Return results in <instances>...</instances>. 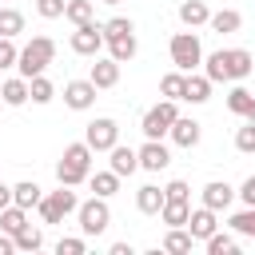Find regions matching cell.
Wrapping results in <instances>:
<instances>
[{
    "label": "cell",
    "mask_w": 255,
    "mask_h": 255,
    "mask_svg": "<svg viewBox=\"0 0 255 255\" xmlns=\"http://www.w3.org/2000/svg\"><path fill=\"white\" fill-rule=\"evenodd\" d=\"M92 147H88V139H80V143H68L64 147V155H60V163H56V179L60 183H68V187H80L88 175H92Z\"/></svg>",
    "instance_id": "obj_2"
},
{
    "label": "cell",
    "mask_w": 255,
    "mask_h": 255,
    "mask_svg": "<svg viewBox=\"0 0 255 255\" xmlns=\"http://www.w3.org/2000/svg\"><path fill=\"white\" fill-rule=\"evenodd\" d=\"M179 20H183L187 28H199V24L211 20V8H207L203 0H183V4H179Z\"/></svg>",
    "instance_id": "obj_20"
},
{
    "label": "cell",
    "mask_w": 255,
    "mask_h": 255,
    "mask_svg": "<svg viewBox=\"0 0 255 255\" xmlns=\"http://www.w3.org/2000/svg\"><path fill=\"white\" fill-rule=\"evenodd\" d=\"M96 88H116L120 84V60H112V56H104V60H96L92 64V76H88Z\"/></svg>",
    "instance_id": "obj_14"
},
{
    "label": "cell",
    "mask_w": 255,
    "mask_h": 255,
    "mask_svg": "<svg viewBox=\"0 0 255 255\" xmlns=\"http://www.w3.org/2000/svg\"><path fill=\"white\" fill-rule=\"evenodd\" d=\"M163 187H155V183H143L139 191H135V207L143 211V215H159V207H163Z\"/></svg>",
    "instance_id": "obj_19"
},
{
    "label": "cell",
    "mask_w": 255,
    "mask_h": 255,
    "mask_svg": "<svg viewBox=\"0 0 255 255\" xmlns=\"http://www.w3.org/2000/svg\"><path fill=\"white\" fill-rule=\"evenodd\" d=\"M8 203H12V187H8V183H0V211H4Z\"/></svg>",
    "instance_id": "obj_44"
},
{
    "label": "cell",
    "mask_w": 255,
    "mask_h": 255,
    "mask_svg": "<svg viewBox=\"0 0 255 255\" xmlns=\"http://www.w3.org/2000/svg\"><path fill=\"white\" fill-rule=\"evenodd\" d=\"M64 8H68V0H36V12H40L44 20H60Z\"/></svg>",
    "instance_id": "obj_39"
},
{
    "label": "cell",
    "mask_w": 255,
    "mask_h": 255,
    "mask_svg": "<svg viewBox=\"0 0 255 255\" xmlns=\"http://www.w3.org/2000/svg\"><path fill=\"white\" fill-rule=\"evenodd\" d=\"M84 139H88V147H92V151H112V147L120 143V124H116V120H108V116H100V120H92V124H88Z\"/></svg>",
    "instance_id": "obj_9"
},
{
    "label": "cell",
    "mask_w": 255,
    "mask_h": 255,
    "mask_svg": "<svg viewBox=\"0 0 255 255\" xmlns=\"http://www.w3.org/2000/svg\"><path fill=\"white\" fill-rule=\"evenodd\" d=\"M243 120H251V124H255V100H251V108H247V116H243Z\"/></svg>",
    "instance_id": "obj_45"
},
{
    "label": "cell",
    "mask_w": 255,
    "mask_h": 255,
    "mask_svg": "<svg viewBox=\"0 0 255 255\" xmlns=\"http://www.w3.org/2000/svg\"><path fill=\"white\" fill-rule=\"evenodd\" d=\"M191 243H195V235L183 231V227H167V235H163V251L167 255H187Z\"/></svg>",
    "instance_id": "obj_24"
},
{
    "label": "cell",
    "mask_w": 255,
    "mask_h": 255,
    "mask_svg": "<svg viewBox=\"0 0 255 255\" xmlns=\"http://www.w3.org/2000/svg\"><path fill=\"white\" fill-rule=\"evenodd\" d=\"M96 92H100V88H96L92 80H68V84H64V104H68L72 112H88V108L96 104Z\"/></svg>",
    "instance_id": "obj_10"
},
{
    "label": "cell",
    "mask_w": 255,
    "mask_h": 255,
    "mask_svg": "<svg viewBox=\"0 0 255 255\" xmlns=\"http://www.w3.org/2000/svg\"><path fill=\"white\" fill-rule=\"evenodd\" d=\"M40 199H44V187L32 183V179H20V183L12 187V203H20V207H28V211H32Z\"/></svg>",
    "instance_id": "obj_22"
},
{
    "label": "cell",
    "mask_w": 255,
    "mask_h": 255,
    "mask_svg": "<svg viewBox=\"0 0 255 255\" xmlns=\"http://www.w3.org/2000/svg\"><path fill=\"white\" fill-rule=\"evenodd\" d=\"M167 135H171V143H175V147H195L203 131H199V124H195V120L175 116V124H171V131H167Z\"/></svg>",
    "instance_id": "obj_13"
},
{
    "label": "cell",
    "mask_w": 255,
    "mask_h": 255,
    "mask_svg": "<svg viewBox=\"0 0 255 255\" xmlns=\"http://www.w3.org/2000/svg\"><path fill=\"white\" fill-rule=\"evenodd\" d=\"M255 72V56L247 48H219L203 60V76L211 84H227V80H247Z\"/></svg>",
    "instance_id": "obj_1"
},
{
    "label": "cell",
    "mask_w": 255,
    "mask_h": 255,
    "mask_svg": "<svg viewBox=\"0 0 255 255\" xmlns=\"http://www.w3.org/2000/svg\"><path fill=\"white\" fill-rule=\"evenodd\" d=\"M135 167H139V151H135V147H124V143H116V147H112V171L124 179V175H131Z\"/></svg>",
    "instance_id": "obj_18"
},
{
    "label": "cell",
    "mask_w": 255,
    "mask_h": 255,
    "mask_svg": "<svg viewBox=\"0 0 255 255\" xmlns=\"http://www.w3.org/2000/svg\"><path fill=\"white\" fill-rule=\"evenodd\" d=\"M100 4H120V0H100Z\"/></svg>",
    "instance_id": "obj_46"
},
{
    "label": "cell",
    "mask_w": 255,
    "mask_h": 255,
    "mask_svg": "<svg viewBox=\"0 0 255 255\" xmlns=\"http://www.w3.org/2000/svg\"><path fill=\"white\" fill-rule=\"evenodd\" d=\"M203 243H207V251H211V255H235V247H239V243H235V235H227V231H211Z\"/></svg>",
    "instance_id": "obj_29"
},
{
    "label": "cell",
    "mask_w": 255,
    "mask_h": 255,
    "mask_svg": "<svg viewBox=\"0 0 255 255\" xmlns=\"http://www.w3.org/2000/svg\"><path fill=\"white\" fill-rule=\"evenodd\" d=\"M159 219H163L167 227H187V219H191V203H187V199H163Z\"/></svg>",
    "instance_id": "obj_17"
},
{
    "label": "cell",
    "mask_w": 255,
    "mask_h": 255,
    "mask_svg": "<svg viewBox=\"0 0 255 255\" xmlns=\"http://www.w3.org/2000/svg\"><path fill=\"white\" fill-rule=\"evenodd\" d=\"M239 199H243L247 207H255V175H247V179H243V187H239Z\"/></svg>",
    "instance_id": "obj_42"
},
{
    "label": "cell",
    "mask_w": 255,
    "mask_h": 255,
    "mask_svg": "<svg viewBox=\"0 0 255 255\" xmlns=\"http://www.w3.org/2000/svg\"><path fill=\"white\" fill-rule=\"evenodd\" d=\"M183 100H187V104H207V100H211V80H207V76H195V72H187Z\"/></svg>",
    "instance_id": "obj_21"
},
{
    "label": "cell",
    "mask_w": 255,
    "mask_h": 255,
    "mask_svg": "<svg viewBox=\"0 0 255 255\" xmlns=\"http://www.w3.org/2000/svg\"><path fill=\"white\" fill-rule=\"evenodd\" d=\"M211 32H219V36H227V32H239V24H243V16L235 12V8H223V12H211Z\"/></svg>",
    "instance_id": "obj_25"
},
{
    "label": "cell",
    "mask_w": 255,
    "mask_h": 255,
    "mask_svg": "<svg viewBox=\"0 0 255 255\" xmlns=\"http://www.w3.org/2000/svg\"><path fill=\"white\" fill-rule=\"evenodd\" d=\"M163 195H167V199H187V195H191V187H187L183 179H171V183L163 187Z\"/></svg>",
    "instance_id": "obj_41"
},
{
    "label": "cell",
    "mask_w": 255,
    "mask_h": 255,
    "mask_svg": "<svg viewBox=\"0 0 255 255\" xmlns=\"http://www.w3.org/2000/svg\"><path fill=\"white\" fill-rule=\"evenodd\" d=\"M0 100H4L8 108H20V104H28V100H32V88H28V80H24V76H16V80H4V84H0Z\"/></svg>",
    "instance_id": "obj_16"
},
{
    "label": "cell",
    "mask_w": 255,
    "mask_h": 255,
    "mask_svg": "<svg viewBox=\"0 0 255 255\" xmlns=\"http://www.w3.org/2000/svg\"><path fill=\"white\" fill-rule=\"evenodd\" d=\"M24 227H28V207H20V203H8V207L0 211V231L16 235V231H24Z\"/></svg>",
    "instance_id": "obj_23"
},
{
    "label": "cell",
    "mask_w": 255,
    "mask_h": 255,
    "mask_svg": "<svg viewBox=\"0 0 255 255\" xmlns=\"http://www.w3.org/2000/svg\"><path fill=\"white\" fill-rule=\"evenodd\" d=\"M227 227H231L235 235H255V207H243V211H235V215L227 219Z\"/></svg>",
    "instance_id": "obj_33"
},
{
    "label": "cell",
    "mask_w": 255,
    "mask_h": 255,
    "mask_svg": "<svg viewBox=\"0 0 255 255\" xmlns=\"http://www.w3.org/2000/svg\"><path fill=\"white\" fill-rule=\"evenodd\" d=\"M56 251H60V255H84V251H88V243H84V239H76V235H64V239L56 243Z\"/></svg>",
    "instance_id": "obj_40"
},
{
    "label": "cell",
    "mask_w": 255,
    "mask_h": 255,
    "mask_svg": "<svg viewBox=\"0 0 255 255\" xmlns=\"http://www.w3.org/2000/svg\"><path fill=\"white\" fill-rule=\"evenodd\" d=\"M24 32V16L16 12V8H0V36H20Z\"/></svg>",
    "instance_id": "obj_34"
},
{
    "label": "cell",
    "mask_w": 255,
    "mask_h": 255,
    "mask_svg": "<svg viewBox=\"0 0 255 255\" xmlns=\"http://www.w3.org/2000/svg\"><path fill=\"white\" fill-rule=\"evenodd\" d=\"M219 211H211V207H195L191 211V219H187V231L195 235V239H207L211 231H219V219H215Z\"/></svg>",
    "instance_id": "obj_15"
},
{
    "label": "cell",
    "mask_w": 255,
    "mask_h": 255,
    "mask_svg": "<svg viewBox=\"0 0 255 255\" xmlns=\"http://www.w3.org/2000/svg\"><path fill=\"white\" fill-rule=\"evenodd\" d=\"M167 163H171L167 143H159V139H143V147H139V167H143V171H163Z\"/></svg>",
    "instance_id": "obj_11"
},
{
    "label": "cell",
    "mask_w": 255,
    "mask_h": 255,
    "mask_svg": "<svg viewBox=\"0 0 255 255\" xmlns=\"http://www.w3.org/2000/svg\"><path fill=\"white\" fill-rule=\"evenodd\" d=\"M0 104H4V100H0Z\"/></svg>",
    "instance_id": "obj_47"
},
{
    "label": "cell",
    "mask_w": 255,
    "mask_h": 255,
    "mask_svg": "<svg viewBox=\"0 0 255 255\" xmlns=\"http://www.w3.org/2000/svg\"><path fill=\"white\" fill-rule=\"evenodd\" d=\"M16 60H20V48L12 44V36H0V72L16 68Z\"/></svg>",
    "instance_id": "obj_38"
},
{
    "label": "cell",
    "mask_w": 255,
    "mask_h": 255,
    "mask_svg": "<svg viewBox=\"0 0 255 255\" xmlns=\"http://www.w3.org/2000/svg\"><path fill=\"white\" fill-rule=\"evenodd\" d=\"M52 60H56V40H52V36H32V40L20 48L16 68H20V76H24V80H32V76H40Z\"/></svg>",
    "instance_id": "obj_3"
},
{
    "label": "cell",
    "mask_w": 255,
    "mask_h": 255,
    "mask_svg": "<svg viewBox=\"0 0 255 255\" xmlns=\"http://www.w3.org/2000/svg\"><path fill=\"white\" fill-rule=\"evenodd\" d=\"M171 64L179 72H195L203 64V44H199L195 32H175L171 36Z\"/></svg>",
    "instance_id": "obj_6"
},
{
    "label": "cell",
    "mask_w": 255,
    "mask_h": 255,
    "mask_svg": "<svg viewBox=\"0 0 255 255\" xmlns=\"http://www.w3.org/2000/svg\"><path fill=\"white\" fill-rule=\"evenodd\" d=\"M88 183H92V191L96 195H104V199H112L116 191H120V175L108 167V171H96V175H88Z\"/></svg>",
    "instance_id": "obj_27"
},
{
    "label": "cell",
    "mask_w": 255,
    "mask_h": 255,
    "mask_svg": "<svg viewBox=\"0 0 255 255\" xmlns=\"http://www.w3.org/2000/svg\"><path fill=\"white\" fill-rule=\"evenodd\" d=\"M76 215H80V231H84V235H104L108 223H112V207H108L104 195H92L88 203H80Z\"/></svg>",
    "instance_id": "obj_7"
},
{
    "label": "cell",
    "mask_w": 255,
    "mask_h": 255,
    "mask_svg": "<svg viewBox=\"0 0 255 255\" xmlns=\"http://www.w3.org/2000/svg\"><path fill=\"white\" fill-rule=\"evenodd\" d=\"M235 147H239L243 155H251V151H255V124H251V120L235 131Z\"/></svg>",
    "instance_id": "obj_37"
},
{
    "label": "cell",
    "mask_w": 255,
    "mask_h": 255,
    "mask_svg": "<svg viewBox=\"0 0 255 255\" xmlns=\"http://www.w3.org/2000/svg\"><path fill=\"white\" fill-rule=\"evenodd\" d=\"M12 251H16V235L4 231V235H0V255H12Z\"/></svg>",
    "instance_id": "obj_43"
},
{
    "label": "cell",
    "mask_w": 255,
    "mask_h": 255,
    "mask_svg": "<svg viewBox=\"0 0 255 255\" xmlns=\"http://www.w3.org/2000/svg\"><path fill=\"white\" fill-rule=\"evenodd\" d=\"M135 32H128V36H116V40H108V56L112 60H120V64H128L131 56H135Z\"/></svg>",
    "instance_id": "obj_26"
},
{
    "label": "cell",
    "mask_w": 255,
    "mask_h": 255,
    "mask_svg": "<svg viewBox=\"0 0 255 255\" xmlns=\"http://www.w3.org/2000/svg\"><path fill=\"white\" fill-rule=\"evenodd\" d=\"M179 100H159L155 108H147L143 112V120H139V131H143V139H163L167 131H171V124H175V116H179V108H175Z\"/></svg>",
    "instance_id": "obj_4"
},
{
    "label": "cell",
    "mask_w": 255,
    "mask_h": 255,
    "mask_svg": "<svg viewBox=\"0 0 255 255\" xmlns=\"http://www.w3.org/2000/svg\"><path fill=\"white\" fill-rule=\"evenodd\" d=\"M183 88H187V72H167L163 80H159V92H163V100H183Z\"/></svg>",
    "instance_id": "obj_28"
},
{
    "label": "cell",
    "mask_w": 255,
    "mask_h": 255,
    "mask_svg": "<svg viewBox=\"0 0 255 255\" xmlns=\"http://www.w3.org/2000/svg\"><path fill=\"white\" fill-rule=\"evenodd\" d=\"M251 100H255V96H251L247 88H239V84H235V88L227 92V108H231L235 116H247V108H251Z\"/></svg>",
    "instance_id": "obj_35"
},
{
    "label": "cell",
    "mask_w": 255,
    "mask_h": 255,
    "mask_svg": "<svg viewBox=\"0 0 255 255\" xmlns=\"http://www.w3.org/2000/svg\"><path fill=\"white\" fill-rule=\"evenodd\" d=\"M92 16H96L92 0H68V8H64V20H72V24H88Z\"/></svg>",
    "instance_id": "obj_30"
},
{
    "label": "cell",
    "mask_w": 255,
    "mask_h": 255,
    "mask_svg": "<svg viewBox=\"0 0 255 255\" xmlns=\"http://www.w3.org/2000/svg\"><path fill=\"white\" fill-rule=\"evenodd\" d=\"M128 32H135V24H131L128 16H112V20L104 24V40H116V36H128Z\"/></svg>",
    "instance_id": "obj_36"
},
{
    "label": "cell",
    "mask_w": 255,
    "mask_h": 255,
    "mask_svg": "<svg viewBox=\"0 0 255 255\" xmlns=\"http://www.w3.org/2000/svg\"><path fill=\"white\" fill-rule=\"evenodd\" d=\"M72 52L76 56H96L108 40H104V24H96V20H88V24H76V32H72Z\"/></svg>",
    "instance_id": "obj_8"
},
{
    "label": "cell",
    "mask_w": 255,
    "mask_h": 255,
    "mask_svg": "<svg viewBox=\"0 0 255 255\" xmlns=\"http://www.w3.org/2000/svg\"><path fill=\"white\" fill-rule=\"evenodd\" d=\"M28 88H32V104H52V96H56V88H52V80L40 72V76H32L28 80Z\"/></svg>",
    "instance_id": "obj_31"
},
{
    "label": "cell",
    "mask_w": 255,
    "mask_h": 255,
    "mask_svg": "<svg viewBox=\"0 0 255 255\" xmlns=\"http://www.w3.org/2000/svg\"><path fill=\"white\" fill-rule=\"evenodd\" d=\"M235 195H239V191H235L231 183H223V179H211V183L203 187V207H211V211H227Z\"/></svg>",
    "instance_id": "obj_12"
},
{
    "label": "cell",
    "mask_w": 255,
    "mask_h": 255,
    "mask_svg": "<svg viewBox=\"0 0 255 255\" xmlns=\"http://www.w3.org/2000/svg\"><path fill=\"white\" fill-rule=\"evenodd\" d=\"M76 207H80V199H76V191H72L68 183H60V191H48V195L36 203V211H40L44 223H64V215H72Z\"/></svg>",
    "instance_id": "obj_5"
},
{
    "label": "cell",
    "mask_w": 255,
    "mask_h": 255,
    "mask_svg": "<svg viewBox=\"0 0 255 255\" xmlns=\"http://www.w3.org/2000/svg\"><path fill=\"white\" fill-rule=\"evenodd\" d=\"M44 247V231L40 227H24V231H16V251H40Z\"/></svg>",
    "instance_id": "obj_32"
}]
</instances>
